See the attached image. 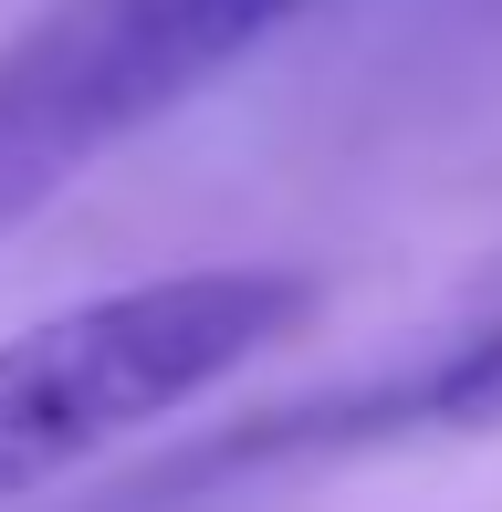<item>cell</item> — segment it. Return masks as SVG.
Returning a JSON list of instances; mask_svg holds the SVG:
<instances>
[{
	"instance_id": "obj_2",
	"label": "cell",
	"mask_w": 502,
	"mask_h": 512,
	"mask_svg": "<svg viewBox=\"0 0 502 512\" xmlns=\"http://www.w3.org/2000/svg\"><path fill=\"white\" fill-rule=\"evenodd\" d=\"M304 0H42L0 42V241L136 126L178 115Z\"/></svg>"
},
{
	"instance_id": "obj_1",
	"label": "cell",
	"mask_w": 502,
	"mask_h": 512,
	"mask_svg": "<svg viewBox=\"0 0 502 512\" xmlns=\"http://www.w3.org/2000/svg\"><path fill=\"white\" fill-rule=\"evenodd\" d=\"M304 314H314V272L199 262L0 335V502L84 471L95 450L157 429L168 408L210 398L220 377L272 356Z\"/></svg>"
},
{
	"instance_id": "obj_3",
	"label": "cell",
	"mask_w": 502,
	"mask_h": 512,
	"mask_svg": "<svg viewBox=\"0 0 502 512\" xmlns=\"http://www.w3.org/2000/svg\"><path fill=\"white\" fill-rule=\"evenodd\" d=\"M482 408H502V314L419 387V418H482Z\"/></svg>"
}]
</instances>
